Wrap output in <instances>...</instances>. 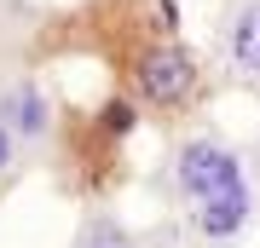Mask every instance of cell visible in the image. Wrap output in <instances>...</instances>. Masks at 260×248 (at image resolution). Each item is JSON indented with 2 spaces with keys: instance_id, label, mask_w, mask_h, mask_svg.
Masks as SVG:
<instances>
[{
  "instance_id": "cell-3",
  "label": "cell",
  "mask_w": 260,
  "mask_h": 248,
  "mask_svg": "<svg viewBox=\"0 0 260 248\" xmlns=\"http://www.w3.org/2000/svg\"><path fill=\"white\" fill-rule=\"evenodd\" d=\"M0 127L35 156V167L52 156L58 133H64V104L52 98V87L41 81V69L6 64L0 69Z\"/></svg>"
},
{
  "instance_id": "cell-7",
  "label": "cell",
  "mask_w": 260,
  "mask_h": 248,
  "mask_svg": "<svg viewBox=\"0 0 260 248\" xmlns=\"http://www.w3.org/2000/svg\"><path fill=\"white\" fill-rule=\"evenodd\" d=\"M243 150H249V179H254V191H260V133H254Z\"/></svg>"
},
{
  "instance_id": "cell-2",
  "label": "cell",
  "mask_w": 260,
  "mask_h": 248,
  "mask_svg": "<svg viewBox=\"0 0 260 248\" xmlns=\"http://www.w3.org/2000/svg\"><path fill=\"white\" fill-rule=\"evenodd\" d=\"M116 87H121L127 110L162 121V127H179V121H191L203 110L214 75L179 41V29H145V35L116 46Z\"/></svg>"
},
{
  "instance_id": "cell-5",
  "label": "cell",
  "mask_w": 260,
  "mask_h": 248,
  "mask_svg": "<svg viewBox=\"0 0 260 248\" xmlns=\"http://www.w3.org/2000/svg\"><path fill=\"white\" fill-rule=\"evenodd\" d=\"M70 248H156V237H145V231H133L127 220H116V214H81V225H75Z\"/></svg>"
},
{
  "instance_id": "cell-1",
  "label": "cell",
  "mask_w": 260,
  "mask_h": 248,
  "mask_svg": "<svg viewBox=\"0 0 260 248\" xmlns=\"http://www.w3.org/2000/svg\"><path fill=\"white\" fill-rule=\"evenodd\" d=\"M156 191L174 208V225L191 248H232L254 225V179H249V150L232 145L214 127H185L162 150Z\"/></svg>"
},
{
  "instance_id": "cell-4",
  "label": "cell",
  "mask_w": 260,
  "mask_h": 248,
  "mask_svg": "<svg viewBox=\"0 0 260 248\" xmlns=\"http://www.w3.org/2000/svg\"><path fill=\"white\" fill-rule=\"evenodd\" d=\"M220 81L232 92L260 98V0L220 6Z\"/></svg>"
},
{
  "instance_id": "cell-6",
  "label": "cell",
  "mask_w": 260,
  "mask_h": 248,
  "mask_svg": "<svg viewBox=\"0 0 260 248\" xmlns=\"http://www.w3.org/2000/svg\"><path fill=\"white\" fill-rule=\"evenodd\" d=\"M29 167H35V156H29V150L18 145V138H12L6 127H0V196H6L12 185H18V179L29 173Z\"/></svg>"
}]
</instances>
